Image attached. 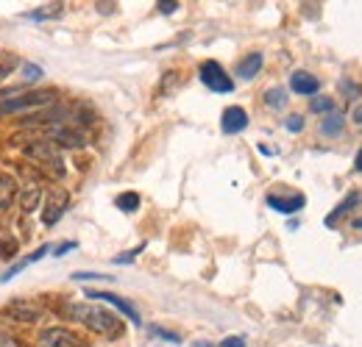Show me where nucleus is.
Masks as SVG:
<instances>
[{"instance_id": "obj_1", "label": "nucleus", "mask_w": 362, "mask_h": 347, "mask_svg": "<svg viewBox=\"0 0 362 347\" xmlns=\"http://www.w3.org/2000/svg\"><path fill=\"white\" fill-rule=\"evenodd\" d=\"M67 317L81 322L87 331L103 336V339H120L126 334V325L117 314H112L109 308L103 305H95V303H67L64 305Z\"/></svg>"}, {"instance_id": "obj_2", "label": "nucleus", "mask_w": 362, "mask_h": 347, "mask_svg": "<svg viewBox=\"0 0 362 347\" xmlns=\"http://www.w3.org/2000/svg\"><path fill=\"white\" fill-rule=\"evenodd\" d=\"M56 100H59V92H56V89H28V92H17V95L0 100V117L23 114V111H40V109L53 106Z\"/></svg>"}, {"instance_id": "obj_3", "label": "nucleus", "mask_w": 362, "mask_h": 347, "mask_svg": "<svg viewBox=\"0 0 362 347\" xmlns=\"http://www.w3.org/2000/svg\"><path fill=\"white\" fill-rule=\"evenodd\" d=\"M42 136H45V142L56 145V147H67V150H78L87 145V133L78 126H70V123L42 126Z\"/></svg>"}, {"instance_id": "obj_4", "label": "nucleus", "mask_w": 362, "mask_h": 347, "mask_svg": "<svg viewBox=\"0 0 362 347\" xmlns=\"http://www.w3.org/2000/svg\"><path fill=\"white\" fill-rule=\"evenodd\" d=\"M25 156L28 159H34V162H40V164H45L50 173H56L59 178L64 175V162H62V150L56 147V145H50L45 139H40V142H34V145H28L25 147Z\"/></svg>"}, {"instance_id": "obj_5", "label": "nucleus", "mask_w": 362, "mask_h": 347, "mask_svg": "<svg viewBox=\"0 0 362 347\" xmlns=\"http://www.w3.org/2000/svg\"><path fill=\"white\" fill-rule=\"evenodd\" d=\"M37 347H87V342L78 334H73L70 328L50 325L37 334Z\"/></svg>"}, {"instance_id": "obj_6", "label": "nucleus", "mask_w": 362, "mask_h": 347, "mask_svg": "<svg viewBox=\"0 0 362 347\" xmlns=\"http://www.w3.org/2000/svg\"><path fill=\"white\" fill-rule=\"evenodd\" d=\"M198 78L204 81V87L218 92V95H228L234 89V81L228 78V73L218 64V61H204L198 70Z\"/></svg>"}, {"instance_id": "obj_7", "label": "nucleus", "mask_w": 362, "mask_h": 347, "mask_svg": "<svg viewBox=\"0 0 362 347\" xmlns=\"http://www.w3.org/2000/svg\"><path fill=\"white\" fill-rule=\"evenodd\" d=\"M3 314L8 317V319H14V322H40L42 319V314H45V308L42 303H37V300H11V303L3 308Z\"/></svg>"}, {"instance_id": "obj_8", "label": "nucleus", "mask_w": 362, "mask_h": 347, "mask_svg": "<svg viewBox=\"0 0 362 347\" xmlns=\"http://www.w3.org/2000/svg\"><path fill=\"white\" fill-rule=\"evenodd\" d=\"M67 206H70V195H67V189H62V186L53 189V192L45 197V206H42V225L53 228L59 219L64 217Z\"/></svg>"}, {"instance_id": "obj_9", "label": "nucleus", "mask_w": 362, "mask_h": 347, "mask_svg": "<svg viewBox=\"0 0 362 347\" xmlns=\"http://www.w3.org/2000/svg\"><path fill=\"white\" fill-rule=\"evenodd\" d=\"M20 209L25 212V214H31L40 203H42V183L37 181V178H31V181H25L23 183V189H20Z\"/></svg>"}, {"instance_id": "obj_10", "label": "nucleus", "mask_w": 362, "mask_h": 347, "mask_svg": "<svg viewBox=\"0 0 362 347\" xmlns=\"http://www.w3.org/2000/svg\"><path fill=\"white\" fill-rule=\"evenodd\" d=\"M221 128L223 133H243V130L248 128V114H245V109L243 106H228L226 111H223V117H221Z\"/></svg>"}, {"instance_id": "obj_11", "label": "nucleus", "mask_w": 362, "mask_h": 347, "mask_svg": "<svg viewBox=\"0 0 362 347\" xmlns=\"http://www.w3.org/2000/svg\"><path fill=\"white\" fill-rule=\"evenodd\" d=\"M87 298H90V300H103V303L115 305V308H117V311H123L134 325H139V311H136L129 300H123V298H117V295H112V292H92V289L87 292Z\"/></svg>"}, {"instance_id": "obj_12", "label": "nucleus", "mask_w": 362, "mask_h": 347, "mask_svg": "<svg viewBox=\"0 0 362 347\" xmlns=\"http://www.w3.org/2000/svg\"><path fill=\"white\" fill-rule=\"evenodd\" d=\"M262 53L259 50H254V53H248V56H243L240 61H237V78H243V81H254L257 78V73L262 70Z\"/></svg>"}, {"instance_id": "obj_13", "label": "nucleus", "mask_w": 362, "mask_h": 347, "mask_svg": "<svg viewBox=\"0 0 362 347\" xmlns=\"http://www.w3.org/2000/svg\"><path fill=\"white\" fill-rule=\"evenodd\" d=\"M290 89L296 92V95H307V97H315L317 89H320V81H317L315 75H310V73H293L290 75Z\"/></svg>"}, {"instance_id": "obj_14", "label": "nucleus", "mask_w": 362, "mask_h": 347, "mask_svg": "<svg viewBox=\"0 0 362 347\" xmlns=\"http://www.w3.org/2000/svg\"><path fill=\"white\" fill-rule=\"evenodd\" d=\"M268 206H271L273 212H281V214H296V212H301L304 209V195H290V197H276V195H268V200H265Z\"/></svg>"}, {"instance_id": "obj_15", "label": "nucleus", "mask_w": 362, "mask_h": 347, "mask_svg": "<svg viewBox=\"0 0 362 347\" xmlns=\"http://www.w3.org/2000/svg\"><path fill=\"white\" fill-rule=\"evenodd\" d=\"M47 250H50V248H47V245H42V248H40L37 253H28V256H23V259L17 261V264H11V267H8V269H6L3 275H0V284H8V281H11L14 275H20V272H23L25 267H31V264H37L40 259H45Z\"/></svg>"}, {"instance_id": "obj_16", "label": "nucleus", "mask_w": 362, "mask_h": 347, "mask_svg": "<svg viewBox=\"0 0 362 347\" xmlns=\"http://www.w3.org/2000/svg\"><path fill=\"white\" fill-rule=\"evenodd\" d=\"M20 195V183L14 175H0V212H8Z\"/></svg>"}, {"instance_id": "obj_17", "label": "nucleus", "mask_w": 362, "mask_h": 347, "mask_svg": "<svg viewBox=\"0 0 362 347\" xmlns=\"http://www.w3.org/2000/svg\"><path fill=\"white\" fill-rule=\"evenodd\" d=\"M357 203H362V192H354V195H349V197H346V200H343V203H340V206H337V209H334V212L326 217V225H337V219L343 217V214H349V212H351Z\"/></svg>"}, {"instance_id": "obj_18", "label": "nucleus", "mask_w": 362, "mask_h": 347, "mask_svg": "<svg viewBox=\"0 0 362 347\" xmlns=\"http://www.w3.org/2000/svg\"><path fill=\"white\" fill-rule=\"evenodd\" d=\"M320 133H323V136H340V133H343V117H340V114H329V117H323Z\"/></svg>"}, {"instance_id": "obj_19", "label": "nucleus", "mask_w": 362, "mask_h": 347, "mask_svg": "<svg viewBox=\"0 0 362 347\" xmlns=\"http://www.w3.org/2000/svg\"><path fill=\"white\" fill-rule=\"evenodd\" d=\"M17 64H20V59H17L14 53H0V81H6V78L14 73Z\"/></svg>"}, {"instance_id": "obj_20", "label": "nucleus", "mask_w": 362, "mask_h": 347, "mask_svg": "<svg viewBox=\"0 0 362 347\" xmlns=\"http://www.w3.org/2000/svg\"><path fill=\"white\" fill-rule=\"evenodd\" d=\"M310 109L315 111V114H334V100L332 97H320V95H315L313 100H310Z\"/></svg>"}, {"instance_id": "obj_21", "label": "nucleus", "mask_w": 362, "mask_h": 347, "mask_svg": "<svg viewBox=\"0 0 362 347\" xmlns=\"http://www.w3.org/2000/svg\"><path fill=\"white\" fill-rule=\"evenodd\" d=\"M115 203H117L120 212H136V206H139V195H136V192H123Z\"/></svg>"}, {"instance_id": "obj_22", "label": "nucleus", "mask_w": 362, "mask_h": 347, "mask_svg": "<svg viewBox=\"0 0 362 347\" xmlns=\"http://www.w3.org/2000/svg\"><path fill=\"white\" fill-rule=\"evenodd\" d=\"M265 103H268L271 109H284V106H287V92H284V89H268Z\"/></svg>"}, {"instance_id": "obj_23", "label": "nucleus", "mask_w": 362, "mask_h": 347, "mask_svg": "<svg viewBox=\"0 0 362 347\" xmlns=\"http://www.w3.org/2000/svg\"><path fill=\"white\" fill-rule=\"evenodd\" d=\"M62 11V3H47V8H40V11H28L25 17L31 20H47V17H56Z\"/></svg>"}, {"instance_id": "obj_24", "label": "nucleus", "mask_w": 362, "mask_h": 347, "mask_svg": "<svg viewBox=\"0 0 362 347\" xmlns=\"http://www.w3.org/2000/svg\"><path fill=\"white\" fill-rule=\"evenodd\" d=\"M151 334H153V336H162L165 342H173V345H179L181 342L176 334H168V331H162V328H151Z\"/></svg>"}, {"instance_id": "obj_25", "label": "nucleus", "mask_w": 362, "mask_h": 347, "mask_svg": "<svg viewBox=\"0 0 362 347\" xmlns=\"http://www.w3.org/2000/svg\"><path fill=\"white\" fill-rule=\"evenodd\" d=\"M284 126H287V130H293V133H296V130H301V128H304V117H298V114H293V117H290V120H287Z\"/></svg>"}, {"instance_id": "obj_26", "label": "nucleus", "mask_w": 362, "mask_h": 347, "mask_svg": "<svg viewBox=\"0 0 362 347\" xmlns=\"http://www.w3.org/2000/svg\"><path fill=\"white\" fill-rule=\"evenodd\" d=\"M92 278H109V275H100V272H76L73 281H92Z\"/></svg>"}, {"instance_id": "obj_27", "label": "nucleus", "mask_w": 362, "mask_h": 347, "mask_svg": "<svg viewBox=\"0 0 362 347\" xmlns=\"http://www.w3.org/2000/svg\"><path fill=\"white\" fill-rule=\"evenodd\" d=\"M3 248H6V250H3V259H8V256L14 259V256H17V242H14V239H11V242L6 239V245H3Z\"/></svg>"}, {"instance_id": "obj_28", "label": "nucleus", "mask_w": 362, "mask_h": 347, "mask_svg": "<svg viewBox=\"0 0 362 347\" xmlns=\"http://www.w3.org/2000/svg\"><path fill=\"white\" fill-rule=\"evenodd\" d=\"M221 347H245V339L243 336H228L226 342H221Z\"/></svg>"}, {"instance_id": "obj_29", "label": "nucleus", "mask_w": 362, "mask_h": 347, "mask_svg": "<svg viewBox=\"0 0 362 347\" xmlns=\"http://www.w3.org/2000/svg\"><path fill=\"white\" fill-rule=\"evenodd\" d=\"M176 8H179V3H173V0H170V3H168V0L159 3V11H162V14H173Z\"/></svg>"}, {"instance_id": "obj_30", "label": "nucleus", "mask_w": 362, "mask_h": 347, "mask_svg": "<svg viewBox=\"0 0 362 347\" xmlns=\"http://www.w3.org/2000/svg\"><path fill=\"white\" fill-rule=\"evenodd\" d=\"M139 250H145V248H142V245H139V248H134V250H132V253H126V256H117V259H115V264H126V261L136 259V253H139Z\"/></svg>"}, {"instance_id": "obj_31", "label": "nucleus", "mask_w": 362, "mask_h": 347, "mask_svg": "<svg viewBox=\"0 0 362 347\" xmlns=\"http://www.w3.org/2000/svg\"><path fill=\"white\" fill-rule=\"evenodd\" d=\"M343 89L349 92V97H360V92H362V89L357 87V84H351V81H343Z\"/></svg>"}, {"instance_id": "obj_32", "label": "nucleus", "mask_w": 362, "mask_h": 347, "mask_svg": "<svg viewBox=\"0 0 362 347\" xmlns=\"http://www.w3.org/2000/svg\"><path fill=\"white\" fill-rule=\"evenodd\" d=\"M73 248H76V242H64V245H59L53 253H56V256H64V253H70Z\"/></svg>"}, {"instance_id": "obj_33", "label": "nucleus", "mask_w": 362, "mask_h": 347, "mask_svg": "<svg viewBox=\"0 0 362 347\" xmlns=\"http://www.w3.org/2000/svg\"><path fill=\"white\" fill-rule=\"evenodd\" d=\"M0 347H20V345H17V339H11L8 334H0Z\"/></svg>"}, {"instance_id": "obj_34", "label": "nucleus", "mask_w": 362, "mask_h": 347, "mask_svg": "<svg viewBox=\"0 0 362 347\" xmlns=\"http://www.w3.org/2000/svg\"><path fill=\"white\" fill-rule=\"evenodd\" d=\"M354 167L362 173V147H360V153H357V162H354Z\"/></svg>"}, {"instance_id": "obj_35", "label": "nucleus", "mask_w": 362, "mask_h": 347, "mask_svg": "<svg viewBox=\"0 0 362 347\" xmlns=\"http://www.w3.org/2000/svg\"><path fill=\"white\" fill-rule=\"evenodd\" d=\"M354 228H360V231H362V217L357 219V222H354Z\"/></svg>"}]
</instances>
